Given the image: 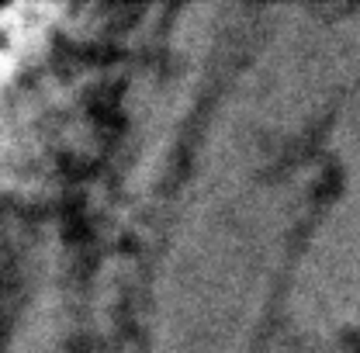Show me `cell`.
Instances as JSON below:
<instances>
[{
  "mask_svg": "<svg viewBox=\"0 0 360 353\" xmlns=\"http://www.w3.org/2000/svg\"><path fill=\"white\" fill-rule=\"evenodd\" d=\"M52 14H56V7H49V4H11V7H4V35H7L4 66H11V59H18L42 35L45 21Z\"/></svg>",
  "mask_w": 360,
  "mask_h": 353,
  "instance_id": "cell-1",
  "label": "cell"
}]
</instances>
